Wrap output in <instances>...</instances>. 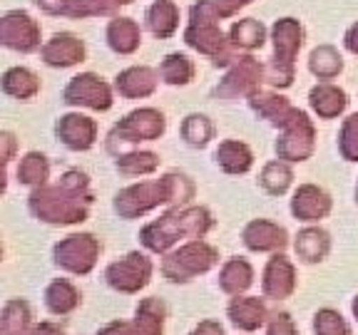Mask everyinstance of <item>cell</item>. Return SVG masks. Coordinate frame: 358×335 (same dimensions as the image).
Masks as SVG:
<instances>
[{"label": "cell", "instance_id": "cell-1", "mask_svg": "<svg viewBox=\"0 0 358 335\" xmlns=\"http://www.w3.org/2000/svg\"><path fill=\"white\" fill-rule=\"evenodd\" d=\"M92 194L87 174L65 172L55 184H43L30 194V211L48 223H78L87 218Z\"/></svg>", "mask_w": 358, "mask_h": 335}, {"label": "cell", "instance_id": "cell-2", "mask_svg": "<svg viewBox=\"0 0 358 335\" xmlns=\"http://www.w3.org/2000/svg\"><path fill=\"white\" fill-rule=\"evenodd\" d=\"M194 196V184L185 174H164L157 181H142L122 189L115 199V211L122 218H137L159 204H187Z\"/></svg>", "mask_w": 358, "mask_h": 335}, {"label": "cell", "instance_id": "cell-3", "mask_svg": "<svg viewBox=\"0 0 358 335\" xmlns=\"http://www.w3.org/2000/svg\"><path fill=\"white\" fill-rule=\"evenodd\" d=\"M212 229V216L204 207L172 209L157 221L147 223L140 234V241L155 253L169 251L182 239H201Z\"/></svg>", "mask_w": 358, "mask_h": 335}, {"label": "cell", "instance_id": "cell-4", "mask_svg": "<svg viewBox=\"0 0 358 335\" xmlns=\"http://www.w3.org/2000/svg\"><path fill=\"white\" fill-rule=\"evenodd\" d=\"M219 20H222V15L214 8V0H199L189 10V25L185 30V43L189 47H194V50H199L201 55L212 57L217 67H227L236 60V55H231L229 43L219 30Z\"/></svg>", "mask_w": 358, "mask_h": 335}, {"label": "cell", "instance_id": "cell-5", "mask_svg": "<svg viewBox=\"0 0 358 335\" xmlns=\"http://www.w3.org/2000/svg\"><path fill=\"white\" fill-rule=\"evenodd\" d=\"M303 43V30L299 20L284 17L274 25V57L266 65V82L274 87H289L294 82V60Z\"/></svg>", "mask_w": 358, "mask_h": 335}, {"label": "cell", "instance_id": "cell-6", "mask_svg": "<svg viewBox=\"0 0 358 335\" xmlns=\"http://www.w3.org/2000/svg\"><path fill=\"white\" fill-rule=\"evenodd\" d=\"M162 132H164L162 112L152 110V107L134 110L132 114H127V117L110 132V137H107V151L120 156V151H122L124 147L159 140Z\"/></svg>", "mask_w": 358, "mask_h": 335}, {"label": "cell", "instance_id": "cell-7", "mask_svg": "<svg viewBox=\"0 0 358 335\" xmlns=\"http://www.w3.org/2000/svg\"><path fill=\"white\" fill-rule=\"evenodd\" d=\"M217 248H212V246L199 239H192L189 244H185L182 248H177V251L164 258L162 274L172 283H185V281L194 278V276L207 274L209 268L217 266Z\"/></svg>", "mask_w": 358, "mask_h": 335}, {"label": "cell", "instance_id": "cell-8", "mask_svg": "<svg viewBox=\"0 0 358 335\" xmlns=\"http://www.w3.org/2000/svg\"><path fill=\"white\" fill-rule=\"evenodd\" d=\"M313 140H316V129L306 112L294 110L291 117L281 124V137L276 142V154L284 162H303L313 151Z\"/></svg>", "mask_w": 358, "mask_h": 335}, {"label": "cell", "instance_id": "cell-9", "mask_svg": "<svg viewBox=\"0 0 358 335\" xmlns=\"http://www.w3.org/2000/svg\"><path fill=\"white\" fill-rule=\"evenodd\" d=\"M52 256H55L57 266L70 271V274L87 276L100 256V241L90 234H73L62 239L60 244H55Z\"/></svg>", "mask_w": 358, "mask_h": 335}, {"label": "cell", "instance_id": "cell-10", "mask_svg": "<svg viewBox=\"0 0 358 335\" xmlns=\"http://www.w3.org/2000/svg\"><path fill=\"white\" fill-rule=\"evenodd\" d=\"M262 77H266V67H262L252 55H239L231 62L229 75L222 80V84H217V97L222 100H234V97H252L254 92H259Z\"/></svg>", "mask_w": 358, "mask_h": 335}, {"label": "cell", "instance_id": "cell-11", "mask_svg": "<svg viewBox=\"0 0 358 335\" xmlns=\"http://www.w3.org/2000/svg\"><path fill=\"white\" fill-rule=\"evenodd\" d=\"M152 261L142 253H127L120 261L110 263L105 271L107 283L120 293H137L150 283Z\"/></svg>", "mask_w": 358, "mask_h": 335}, {"label": "cell", "instance_id": "cell-12", "mask_svg": "<svg viewBox=\"0 0 358 335\" xmlns=\"http://www.w3.org/2000/svg\"><path fill=\"white\" fill-rule=\"evenodd\" d=\"M0 43L17 52H33L40 47V25L25 10L6 13L0 20Z\"/></svg>", "mask_w": 358, "mask_h": 335}, {"label": "cell", "instance_id": "cell-13", "mask_svg": "<svg viewBox=\"0 0 358 335\" xmlns=\"http://www.w3.org/2000/svg\"><path fill=\"white\" fill-rule=\"evenodd\" d=\"M67 105H80V107H90V110L97 112H107L112 107V89L107 82H102L97 75L85 73L78 75L67 82L65 92H62Z\"/></svg>", "mask_w": 358, "mask_h": 335}, {"label": "cell", "instance_id": "cell-14", "mask_svg": "<svg viewBox=\"0 0 358 335\" xmlns=\"http://www.w3.org/2000/svg\"><path fill=\"white\" fill-rule=\"evenodd\" d=\"M164 325V303L159 298H145L137 308L132 323H110L97 335H162Z\"/></svg>", "mask_w": 358, "mask_h": 335}, {"label": "cell", "instance_id": "cell-15", "mask_svg": "<svg viewBox=\"0 0 358 335\" xmlns=\"http://www.w3.org/2000/svg\"><path fill=\"white\" fill-rule=\"evenodd\" d=\"M45 13L65 17L112 15L120 6H129L134 0H35Z\"/></svg>", "mask_w": 358, "mask_h": 335}, {"label": "cell", "instance_id": "cell-16", "mask_svg": "<svg viewBox=\"0 0 358 335\" xmlns=\"http://www.w3.org/2000/svg\"><path fill=\"white\" fill-rule=\"evenodd\" d=\"M55 132L60 142L73 151H85L95 144L97 124L95 119L85 117V114H65L55 124Z\"/></svg>", "mask_w": 358, "mask_h": 335}, {"label": "cell", "instance_id": "cell-17", "mask_svg": "<svg viewBox=\"0 0 358 335\" xmlns=\"http://www.w3.org/2000/svg\"><path fill=\"white\" fill-rule=\"evenodd\" d=\"M264 296L274 298V301H284L294 293L296 288V271L291 266V261L281 253H276L271 261L266 263L264 271Z\"/></svg>", "mask_w": 358, "mask_h": 335}, {"label": "cell", "instance_id": "cell-18", "mask_svg": "<svg viewBox=\"0 0 358 335\" xmlns=\"http://www.w3.org/2000/svg\"><path fill=\"white\" fill-rule=\"evenodd\" d=\"M40 57L50 67H70L85 60V43L70 33H57L43 45Z\"/></svg>", "mask_w": 358, "mask_h": 335}, {"label": "cell", "instance_id": "cell-19", "mask_svg": "<svg viewBox=\"0 0 358 335\" xmlns=\"http://www.w3.org/2000/svg\"><path fill=\"white\" fill-rule=\"evenodd\" d=\"M329 211H331V196L313 184L299 186V191L291 199V214L299 221H319V218L329 216Z\"/></svg>", "mask_w": 358, "mask_h": 335}, {"label": "cell", "instance_id": "cell-20", "mask_svg": "<svg viewBox=\"0 0 358 335\" xmlns=\"http://www.w3.org/2000/svg\"><path fill=\"white\" fill-rule=\"evenodd\" d=\"M159 80H162L159 73L147 65L127 67V70L120 73L117 80H115V89H117L122 97H127V100H137V97H150L157 89Z\"/></svg>", "mask_w": 358, "mask_h": 335}, {"label": "cell", "instance_id": "cell-21", "mask_svg": "<svg viewBox=\"0 0 358 335\" xmlns=\"http://www.w3.org/2000/svg\"><path fill=\"white\" fill-rule=\"evenodd\" d=\"M244 244L252 251H281L286 246V231L279 223H271L266 218H254L252 223H246Z\"/></svg>", "mask_w": 358, "mask_h": 335}, {"label": "cell", "instance_id": "cell-22", "mask_svg": "<svg viewBox=\"0 0 358 335\" xmlns=\"http://www.w3.org/2000/svg\"><path fill=\"white\" fill-rule=\"evenodd\" d=\"M142 43V30L132 17H115L107 25V45L120 55H132Z\"/></svg>", "mask_w": 358, "mask_h": 335}, {"label": "cell", "instance_id": "cell-23", "mask_svg": "<svg viewBox=\"0 0 358 335\" xmlns=\"http://www.w3.org/2000/svg\"><path fill=\"white\" fill-rule=\"evenodd\" d=\"M308 102H311L313 112H316L321 119L338 117L348 105L346 92H343L341 87H336V84H329V82L316 84V87L311 89V95H308Z\"/></svg>", "mask_w": 358, "mask_h": 335}, {"label": "cell", "instance_id": "cell-24", "mask_svg": "<svg viewBox=\"0 0 358 335\" xmlns=\"http://www.w3.org/2000/svg\"><path fill=\"white\" fill-rule=\"evenodd\" d=\"M229 318L236 328L252 333V330L262 328L264 320H266V306H264V301H259V298L239 296L229 303Z\"/></svg>", "mask_w": 358, "mask_h": 335}, {"label": "cell", "instance_id": "cell-25", "mask_svg": "<svg viewBox=\"0 0 358 335\" xmlns=\"http://www.w3.org/2000/svg\"><path fill=\"white\" fill-rule=\"evenodd\" d=\"M147 28L155 38H172L179 28V8L172 0H157L147 8Z\"/></svg>", "mask_w": 358, "mask_h": 335}, {"label": "cell", "instance_id": "cell-26", "mask_svg": "<svg viewBox=\"0 0 358 335\" xmlns=\"http://www.w3.org/2000/svg\"><path fill=\"white\" fill-rule=\"evenodd\" d=\"M249 102H252V110L257 112L259 117L268 119V122L276 124V127H281V124L291 117V112L296 110V107L289 105L286 97L274 95V92H262V89L254 92V95L249 97Z\"/></svg>", "mask_w": 358, "mask_h": 335}, {"label": "cell", "instance_id": "cell-27", "mask_svg": "<svg viewBox=\"0 0 358 335\" xmlns=\"http://www.w3.org/2000/svg\"><path fill=\"white\" fill-rule=\"evenodd\" d=\"M252 283H254V271L244 258H231V261L224 263L222 274H219V285H222L224 293L241 296Z\"/></svg>", "mask_w": 358, "mask_h": 335}, {"label": "cell", "instance_id": "cell-28", "mask_svg": "<svg viewBox=\"0 0 358 335\" xmlns=\"http://www.w3.org/2000/svg\"><path fill=\"white\" fill-rule=\"evenodd\" d=\"M217 162L227 174H246L249 169H252L254 156H252V149H249L244 142L229 140V142H222V144H219Z\"/></svg>", "mask_w": 358, "mask_h": 335}, {"label": "cell", "instance_id": "cell-29", "mask_svg": "<svg viewBox=\"0 0 358 335\" xmlns=\"http://www.w3.org/2000/svg\"><path fill=\"white\" fill-rule=\"evenodd\" d=\"M45 303H48V308H50L55 315H67V313H73L75 308H78L80 293L70 281L57 278L45 290Z\"/></svg>", "mask_w": 358, "mask_h": 335}, {"label": "cell", "instance_id": "cell-30", "mask_svg": "<svg viewBox=\"0 0 358 335\" xmlns=\"http://www.w3.org/2000/svg\"><path fill=\"white\" fill-rule=\"evenodd\" d=\"M294 248H296L299 258H303L306 263H316L321 258H326V253H329L331 248L329 234L324 229H303L299 231Z\"/></svg>", "mask_w": 358, "mask_h": 335}, {"label": "cell", "instance_id": "cell-31", "mask_svg": "<svg viewBox=\"0 0 358 335\" xmlns=\"http://www.w3.org/2000/svg\"><path fill=\"white\" fill-rule=\"evenodd\" d=\"M229 40L239 50H257L266 40V28L259 20H254V17H244V20L231 25Z\"/></svg>", "mask_w": 358, "mask_h": 335}, {"label": "cell", "instance_id": "cell-32", "mask_svg": "<svg viewBox=\"0 0 358 335\" xmlns=\"http://www.w3.org/2000/svg\"><path fill=\"white\" fill-rule=\"evenodd\" d=\"M40 82L30 70L25 67H13L3 75V92L10 97H17V100H28V97L38 95Z\"/></svg>", "mask_w": 358, "mask_h": 335}, {"label": "cell", "instance_id": "cell-33", "mask_svg": "<svg viewBox=\"0 0 358 335\" xmlns=\"http://www.w3.org/2000/svg\"><path fill=\"white\" fill-rule=\"evenodd\" d=\"M308 67H311V73L319 80H334L336 75L343 70V60L336 47L321 45V47H316V50L311 52V57H308Z\"/></svg>", "mask_w": 358, "mask_h": 335}, {"label": "cell", "instance_id": "cell-34", "mask_svg": "<svg viewBox=\"0 0 358 335\" xmlns=\"http://www.w3.org/2000/svg\"><path fill=\"white\" fill-rule=\"evenodd\" d=\"M157 73H159V77H162L167 84H187V82H192V77H194V65H192V60L187 55L174 52V55L164 57Z\"/></svg>", "mask_w": 358, "mask_h": 335}, {"label": "cell", "instance_id": "cell-35", "mask_svg": "<svg viewBox=\"0 0 358 335\" xmlns=\"http://www.w3.org/2000/svg\"><path fill=\"white\" fill-rule=\"evenodd\" d=\"M48 174H50V164L38 151H30V154L22 156L20 167H17L20 184H28V186H43L48 181Z\"/></svg>", "mask_w": 358, "mask_h": 335}, {"label": "cell", "instance_id": "cell-36", "mask_svg": "<svg viewBox=\"0 0 358 335\" xmlns=\"http://www.w3.org/2000/svg\"><path fill=\"white\" fill-rule=\"evenodd\" d=\"M291 179H294V174H291L289 164H286L284 159H279V162H268L266 167H264L259 181H262V186L268 194L281 196V194H286V189L291 186Z\"/></svg>", "mask_w": 358, "mask_h": 335}, {"label": "cell", "instance_id": "cell-37", "mask_svg": "<svg viewBox=\"0 0 358 335\" xmlns=\"http://www.w3.org/2000/svg\"><path fill=\"white\" fill-rule=\"evenodd\" d=\"M30 325V308L25 301H10L0 318V333L3 335H22Z\"/></svg>", "mask_w": 358, "mask_h": 335}, {"label": "cell", "instance_id": "cell-38", "mask_svg": "<svg viewBox=\"0 0 358 335\" xmlns=\"http://www.w3.org/2000/svg\"><path fill=\"white\" fill-rule=\"evenodd\" d=\"M159 167V156L152 151H129V154L117 156V169L127 177H140V174H152Z\"/></svg>", "mask_w": 358, "mask_h": 335}, {"label": "cell", "instance_id": "cell-39", "mask_svg": "<svg viewBox=\"0 0 358 335\" xmlns=\"http://www.w3.org/2000/svg\"><path fill=\"white\" fill-rule=\"evenodd\" d=\"M214 127L204 114H189V117L182 122V140L189 147H204L212 140Z\"/></svg>", "mask_w": 358, "mask_h": 335}, {"label": "cell", "instance_id": "cell-40", "mask_svg": "<svg viewBox=\"0 0 358 335\" xmlns=\"http://www.w3.org/2000/svg\"><path fill=\"white\" fill-rule=\"evenodd\" d=\"M313 330H316V335H351V328L341 318V313L331 311V308H324V311L316 313Z\"/></svg>", "mask_w": 358, "mask_h": 335}, {"label": "cell", "instance_id": "cell-41", "mask_svg": "<svg viewBox=\"0 0 358 335\" xmlns=\"http://www.w3.org/2000/svg\"><path fill=\"white\" fill-rule=\"evenodd\" d=\"M338 149L346 162H358V112L343 122L338 134Z\"/></svg>", "mask_w": 358, "mask_h": 335}, {"label": "cell", "instance_id": "cell-42", "mask_svg": "<svg viewBox=\"0 0 358 335\" xmlns=\"http://www.w3.org/2000/svg\"><path fill=\"white\" fill-rule=\"evenodd\" d=\"M266 335H296V325H294V320L286 313H276L271 323H268Z\"/></svg>", "mask_w": 358, "mask_h": 335}, {"label": "cell", "instance_id": "cell-43", "mask_svg": "<svg viewBox=\"0 0 358 335\" xmlns=\"http://www.w3.org/2000/svg\"><path fill=\"white\" fill-rule=\"evenodd\" d=\"M249 3H252V0H214V8H217L222 17H231L239 8L249 6Z\"/></svg>", "mask_w": 358, "mask_h": 335}, {"label": "cell", "instance_id": "cell-44", "mask_svg": "<svg viewBox=\"0 0 358 335\" xmlns=\"http://www.w3.org/2000/svg\"><path fill=\"white\" fill-rule=\"evenodd\" d=\"M22 335H65V333H62V328L55 323H40V325L28 328Z\"/></svg>", "mask_w": 358, "mask_h": 335}, {"label": "cell", "instance_id": "cell-45", "mask_svg": "<svg viewBox=\"0 0 358 335\" xmlns=\"http://www.w3.org/2000/svg\"><path fill=\"white\" fill-rule=\"evenodd\" d=\"M192 335H224V330H222V325L214 323V320H204V323H199L192 330Z\"/></svg>", "mask_w": 358, "mask_h": 335}, {"label": "cell", "instance_id": "cell-46", "mask_svg": "<svg viewBox=\"0 0 358 335\" xmlns=\"http://www.w3.org/2000/svg\"><path fill=\"white\" fill-rule=\"evenodd\" d=\"M343 45H346V50H351L353 55H358V22H353L351 28H348L346 38H343Z\"/></svg>", "mask_w": 358, "mask_h": 335}, {"label": "cell", "instance_id": "cell-47", "mask_svg": "<svg viewBox=\"0 0 358 335\" xmlns=\"http://www.w3.org/2000/svg\"><path fill=\"white\" fill-rule=\"evenodd\" d=\"M0 142L6 144V151H3V162L8 164V162H10V156H13V147H15V140H13V134H10V132H6Z\"/></svg>", "mask_w": 358, "mask_h": 335}, {"label": "cell", "instance_id": "cell-48", "mask_svg": "<svg viewBox=\"0 0 358 335\" xmlns=\"http://www.w3.org/2000/svg\"><path fill=\"white\" fill-rule=\"evenodd\" d=\"M353 315H356V320H358V296H356V301H353Z\"/></svg>", "mask_w": 358, "mask_h": 335}, {"label": "cell", "instance_id": "cell-49", "mask_svg": "<svg viewBox=\"0 0 358 335\" xmlns=\"http://www.w3.org/2000/svg\"><path fill=\"white\" fill-rule=\"evenodd\" d=\"M356 199H358V186H356Z\"/></svg>", "mask_w": 358, "mask_h": 335}]
</instances>
